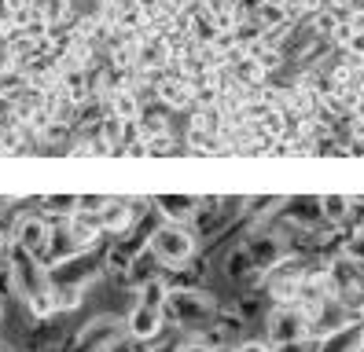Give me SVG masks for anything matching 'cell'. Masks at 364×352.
Wrapping results in <instances>:
<instances>
[{
  "mask_svg": "<svg viewBox=\"0 0 364 352\" xmlns=\"http://www.w3.org/2000/svg\"><path fill=\"white\" fill-rule=\"evenodd\" d=\"M8 282L37 319L55 316V286H52V272L45 260H37L33 253L18 250V246H8Z\"/></svg>",
  "mask_w": 364,
  "mask_h": 352,
  "instance_id": "6da1fadb",
  "label": "cell"
},
{
  "mask_svg": "<svg viewBox=\"0 0 364 352\" xmlns=\"http://www.w3.org/2000/svg\"><path fill=\"white\" fill-rule=\"evenodd\" d=\"M166 319L177 323L184 330H210L213 319H218V301H213L206 290H169L166 297Z\"/></svg>",
  "mask_w": 364,
  "mask_h": 352,
  "instance_id": "7a4b0ae2",
  "label": "cell"
},
{
  "mask_svg": "<svg viewBox=\"0 0 364 352\" xmlns=\"http://www.w3.org/2000/svg\"><path fill=\"white\" fill-rule=\"evenodd\" d=\"M147 250L155 253V260L162 268H184V264L196 257V235L188 224H159L147 235Z\"/></svg>",
  "mask_w": 364,
  "mask_h": 352,
  "instance_id": "3957f363",
  "label": "cell"
},
{
  "mask_svg": "<svg viewBox=\"0 0 364 352\" xmlns=\"http://www.w3.org/2000/svg\"><path fill=\"white\" fill-rule=\"evenodd\" d=\"M265 330H269V341L272 345H287V341H298V338H309L313 334V319H309V308L306 304H276L269 319H265Z\"/></svg>",
  "mask_w": 364,
  "mask_h": 352,
  "instance_id": "277c9868",
  "label": "cell"
},
{
  "mask_svg": "<svg viewBox=\"0 0 364 352\" xmlns=\"http://www.w3.org/2000/svg\"><path fill=\"white\" fill-rule=\"evenodd\" d=\"M125 334H129V326H125L122 316H96V319H89L77 330L70 352H107V348H118Z\"/></svg>",
  "mask_w": 364,
  "mask_h": 352,
  "instance_id": "5b68a950",
  "label": "cell"
},
{
  "mask_svg": "<svg viewBox=\"0 0 364 352\" xmlns=\"http://www.w3.org/2000/svg\"><path fill=\"white\" fill-rule=\"evenodd\" d=\"M48 242H52V224L45 213H23L11 228V246L33 253L37 260L48 257Z\"/></svg>",
  "mask_w": 364,
  "mask_h": 352,
  "instance_id": "8992f818",
  "label": "cell"
},
{
  "mask_svg": "<svg viewBox=\"0 0 364 352\" xmlns=\"http://www.w3.org/2000/svg\"><path fill=\"white\" fill-rule=\"evenodd\" d=\"M306 268L298 260H284L269 272V294L276 304H291V301H302V286H306Z\"/></svg>",
  "mask_w": 364,
  "mask_h": 352,
  "instance_id": "52a82bcc",
  "label": "cell"
},
{
  "mask_svg": "<svg viewBox=\"0 0 364 352\" xmlns=\"http://www.w3.org/2000/svg\"><path fill=\"white\" fill-rule=\"evenodd\" d=\"M243 250L250 253V260H254V268H258V272H272L276 264H284L287 242L276 235V231H254V235L243 242Z\"/></svg>",
  "mask_w": 364,
  "mask_h": 352,
  "instance_id": "ba28073f",
  "label": "cell"
},
{
  "mask_svg": "<svg viewBox=\"0 0 364 352\" xmlns=\"http://www.w3.org/2000/svg\"><path fill=\"white\" fill-rule=\"evenodd\" d=\"M48 272H52V286H89L100 275V264L92 260L89 250H85V253H74L67 260L52 264Z\"/></svg>",
  "mask_w": 364,
  "mask_h": 352,
  "instance_id": "9c48e42d",
  "label": "cell"
},
{
  "mask_svg": "<svg viewBox=\"0 0 364 352\" xmlns=\"http://www.w3.org/2000/svg\"><path fill=\"white\" fill-rule=\"evenodd\" d=\"M125 326H129V338L133 341H155L166 326V308L159 304H147V301H136L125 316Z\"/></svg>",
  "mask_w": 364,
  "mask_h": 352,
  "instance_id": "30bf717a",
  "label": "cell"
},
{
  "mask_svg": "<svg viewBox=\"0 0 364 352\" xmlns=\"http://www.w3.org/2000/svg\"><path fill=\"white\" fill-rule=\"evenodd\" d=\"M280 213H284L287 220H294V224L313 228V224H320V220H324V202H320V198H313V194H294V198H287V202H280Z\"/></svg>",
  "mask_w": 364,
  "mask_h": 352,
  "instance_id": "8fae6325",
  "label": "cell"
},
{
  "mask_svg": "<svg viewBox=\"0 0 364 352\" xmlns=\"http://www.w3.org/2000/svg\"><path fill=\"white\" fill-rule=\"evenodd\" d=\"M155 209L169 220V224H188V220H196V213H199V198L196 194H159Z\"/></svg>",
  "mask_w": 364,
  "mask_h": 352,
  "instance_id": "7c38bea8",
  "label": "cell"
},
{
  "mask_svg": "<svg viewBox=\"0 0 364 352\" xmlns=\"http://www.w3.org/2000/svg\"><path fill=\"white\" fill-rule=\"evenodd\" d=\"M33 4V15L45 22V26H59V22L70 18V4L67 0H30Z\"/></svg>",
  "mask_w": 364,
  "mask_h": 352,
  "instance_id": "4fadbf2b",
  "label": "cell"
},
{
  "mask_svg": "<svg viewBox=\"0 0 364 352\" xmlns=\"http://www.w3.org/2000/svg\"><path fill=\"white\" fill-rule=\"evenodd\" d=\"M320 202H324V220L328 224H346L350 220L353 198H346V194H320Z\"/></svg>",
  "mask_w": 364,
  "mask_h": 352,
  "instance_id": "5bb4252c",
  "label": "cell"
},
{
  "mask_svg": "<svg viewBox=\"0 0 364 352\" xmlns=\"http://www.w3.org/2000/svg\"><path fill=\"white\" fill-rule=\"evenodd\" d=\"M225 275H228V279H235V282H243V279H250V275H258V268H254V260H250V253H247L243 246L228 257Z\"/></svg>",
  "mask_w": 364,
  "mask_h": 352,
  "instance_id": "9a60e30c",
  "label": "cell"
},
{
  "mask_svg": "<svg viewBox=\"0 0 364 352\" xmlns=\"http://www.w3.org/2000/svg\"><path fill=\"white\" fill-rule=\"evenodd\" d=\"M45 209L52 213V216H74L77 213V194H48L45 198Z\"/></svg>",
  "mask_w": 364,
  "mask_h": 352,
  "instance_id": "2e32d148",
  "label": "cell"
},
{
  "mask_svg": "<svg viewBox=\"0 0 364 352\" xmlns=\"http://www.w3.org/2000/svg\"><path fill=\"white\" fill-rule=\"evenodd\" d=\"M85 286H55V312H70L81 304Z\"/></svg>",
  "mask_w": 364,
  "mask_h": 352,
  "instance_id": "e0dca14e",
  "label": "cell"
},
{
  "mask_svg": "<svg viewBox=\"0 0 364 352\" xmlns=\"http://www.w3.org/2000/svg\"><path fill=\"white\" fill-rule=\"evenodd\" d=\"M342 257H350V260L364 264V228H357V231L346 238V246H342Z\"/></svg>",
  "mask_w": 364,
  "mask_h": 352,
  "instance_id": "ac0fdd59",
  "label": "cell"
},
{
  "mask_svg": "<svg viewBox=\"0 0 364 352\" xmlns=\"http://www.w3.org/2000/svg\"><path fill=\"white\" fill-rule=\"evenodd\" d=\"M324 348V341L320 338H298V341H287V345H276V352H320Z\"/></svg>",
  "mask_w": 364,
  "mask_h": 352,
  "instance_id": "d6986e66",
  "label": "cell"
},
{
  "mask_svg": "<svg viewBox=\"0 0 364 352\" xmlns=\"http://www.w3.org/2000/svg\"><path fill=\"white\" fill-rule=\"evenodd\" d=\"M232 352H276V345L272 341H258V338H247V341H240Z\"/></svg>",
  "mask_w": 364,
  "mask_h": 352,
  "instance_id": "ffe728a7",
  "label": "cell"
},
{
  "mask_svg": "<svg viewBox=\"0 0 364 352\" xmlns=\"http://www.w3.org/2000/svg\"><path fill=\"white\" fill-rule=\"evenodd\" d=\"M173 352H218L210 341H203V338H188V341H181Z\"/></svg>",
  "mask_w": 364,
  "mask_h": 352,
  "instance_id": "44dd1931",
  "label": "cell"
},
{
  "mask_svg": "<svg viewBox=\"0 0 364 352\" xmlns=\"http://www.w3.org/2000/svg\"><path fill=\"white\" fill-rule=\"evenodd\" d=\"M0 352H11V345H4V341H0Z\"/></svg>",
  "mask_w": 364,
  "mask_h": 352,
  "instance_id": "7402d4cb",
  "label": "cell"
},
{
  "mask_svg": "<svg viewBox=\"0 0 364 352\" xmlns=\"http://www.w3.org/2000/svg\"><path fill=\"white\" fill-rule=\"evenodd\" d=\"M0 316H4V308H0Z\"/></svg>",
  "mask_w": 364,
  "mask_h": 352,
  "instance_id": "603a6c76",
  "label": "cell"
},
{
  "mask_svg": "<svg viewBox=\"0 0 364 352\" xmlns=\"http://www.w3.org/2000/svg\"><path fill=\"white\" fill-rule=\"evenodd\" d=\"M107 352H111V348H107Z\"/></svg>",
  "mask_w": 364,
  "mask_h": 352,
  "instance_id": "cb8c5ba5",
  "label": "cell"
}]
</instances>
